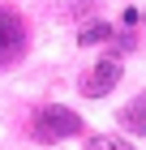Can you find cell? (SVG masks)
Segmentation results:
<instances>
[{
    "label": "cell",
    "instance_id": "5b68a950",
    "mask_svg": "<svg viewBox=\"0 0 146 150\" xmlns=\"http://www.w3.org/2000/svg\"><path fill=\"white\" fill-rule=\"evenodd\" d=\"M108 39H112V26H108V22H90L86 30L78 35V43L82 47H99V43H108Z\"/></svg>",
    "mask_w": 146,
    "mask_h": 150
},
{
    "label": "cell",
    "instance_id": "3957f363",
    "mask_svg": "<svg viewBox=\"0 0 146 150\" xmlns=\"http://www.w3.org/2000/svg\"><path fill=\"white\" fill-rule=\"evenodd\" d=\"M116 81H120V60H116V56H103L95 69H86V77L78 81V90L86 94V99H103Z\"/></svg>",
    "mask_w": 146,
    "mask_h": 150
},
{
    "label": "cell",
    "instance_id": "6da1fadb",
    "mask_svg": "<svg viewBox=\"0 0 146 150\" xmlns=\"http://www.w3.org/2000/svg\"><path fill=\"white\" fill-rule=\"evenodd\" d=\"M30 133L39 142H65V137H73V133H82V116L69 112V107H60V103H47V107L34 112Z\"/></svg>",
    "mask_w": 146,
    "mask_h": 150
},
{
    "label": "cell",
    "instance_id": "8992f818",
    "mask_svg": "<svg viewBox=\"0 0 146 150\" xmlns=\"http://www.w3.org/2000/svg\"><path fill=\"white\" fill-rule=\"evenodd\" d=\"M95 150H133V146L120 142V137H112V133H103V137H95Z\"/></svg>",
    "mask_w": 146,
    "mask_h": 150
},
{
    "label": "cell",
    "instance_id": "277c9868",
    "mask_svg": "<svg viewBox=\"0 0 146 150\" xmlns=\"http://www.w3.org/2000/svg\"><path fill=\"white\" fill-rule=\"evenodd\" d=\"M120 125L129 129V133H137V137H146V90L133 94V99L120 107Z\"/></svg>",
    "mask_w": 146,
    "mask_h": 150
},
{
    "label": "cell",
    "instance_id": "7a4b0ae2",
    "mask_svg": "<svg viewBox=\"0 0 146 150\" xmlns=\"http://www.w3.org/2000/svg\"><path fill=\"white\" fill-rule=\"evenodd\" d=\"M26 52V26L13 9H0V69Z\"/></svg>",
    "mask_w": 146,
    "mask_h": 150
}]
</instances>
